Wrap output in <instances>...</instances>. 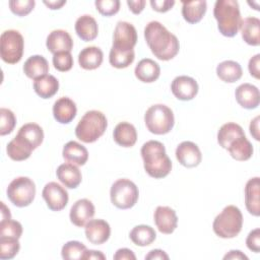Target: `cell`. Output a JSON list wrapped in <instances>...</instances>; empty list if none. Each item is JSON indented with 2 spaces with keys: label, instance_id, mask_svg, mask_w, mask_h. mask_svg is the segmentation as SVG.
Masks as SVG:
<instances>
[{
  "label": "cell",
  "instance_id": "ffe728a7",
  "mask_svg": "<svg viewBox=\"0 0 260 260\" xmlns=\"http://www.w3.org/2000/svg\"><path fill=\"white\" fill-rule=\"evenodd\" d=\"M77 108L75 103L67 96H62L54 103L53 116L61 124L70 123L75 118Z\"/></svg>",
  "mask_w": 260,
  "mask_h": 260
},
{
  "label": "cell",
  "instance_id": "e0dca14e",
  "mask_svg": "<svg viewBox=\"0 0 260 260\" xmlns=\"http://www.w3.org/2000/svg\"><path fill=\"white\" fill-rule=\"evenodd\" d=\"M235 96L237 103L244 109L252 110L259 106V89L251 83H243L236 88Z\"/></svg>",
  "mask_w": 260,
  "mask_h": 260
},
{
  "label": "cell",
  "instance_id": "60d3db41",
  "mask_svg": "<svg viewBox=\"0 0 260 260\" xmlns=\"http://www.w3.org/2000/svg\"><path fill=\"white\" fill-rule=\"evenodd\" d=\"M22 235V225L19 221L6 219L0 221V237H11L19 239Z\"/></svg>",
  "mask_w": 260,
  "mask_h": 260
},
{
  "label": "cell",
  "instance_id": "4316f807",
  "mask_svg": "<svg viewBox=\"0 0 260 260\" xmlns=\"http://www.w3.org/2000/svg\"><path fill=\"white\" fill-rule=\"evenodd\" d=\"M34 150V147L22 137L16 135L8 144L6 147L7 155L12 159L16 161H21L24 159H27L31 151Z\"/></svg>",
  "mask_w": 260,
  "mask_h": 260
},
{
  "label": "cell",
  "instance_id": "681fc988",
  "mask_svg": "<svg viewBox=\"0 0 260 260\" xmlns=\"http://www.w3.org/2000/svg\"><path fill=\"white\" fill-rule=\"evenodd\" d=\"M146 2L144 0H136V1H133V0H128L127 1V5L129 6V9L131 10L132 13L134 14H139L142 12V10L144 9V6H145Z\"/></svg>",
  "mask_w": 260,
  "mask_h": 260
},
{
  "label": "cell",
  "instance_id": "f1b7e54d",
  "mask_svg": "<svg viewBox=\"0 0 260 260\" xmlns=\"http://www.w3.org/2000/svg\"><path fill=\"white\" fill-rule=\"evenodd\" d=\"M207 9L205 0L198 1H183L182 2V15L188 23L199 22Z\"/></svg>",
  "mask_w": 260,
  "mask_h": 260
},
{
  "label": "cell",
  "instance_id": "3957f363",
  "mask_svg": "<svg viewBox=\"0 0 260 260\" xmlns=\"http://www.w3.org/2000/svg\"><path fill=\"white\" fill-rule=\"evenodd\" d=\"M213 15L217 21V28L222 36L233 38L238 34L242 18L237 1L217 0L214 4Z\"/></svg>",
  "mask_w": 260,
  "mask_h": 260
},
{
  "label": "cell",
  "instance_id": "5b68a950",
  "mask_svg": "<svg viewBox=\"0 0 260 260\" xmlns=\"http://www.w3.org/2000/svg\"><path fill=\"white\" fill-rule=\"evenodd\" d=\"M243 215L241 210L235 205L225 206L216 215L212 223V230L216 236L222 239L237 237L242 231Z\"/></svg>",
  "mask_w": 260,
  "mask_h": 260
},
{
  "label": "cell",
  "instance_id": "d4e9b609",
  "mask_svg": "<svg viewBox=\"0 0 260 260\" xmlns=\"http://www.w3.org/2000/svg\"><path fill=\"white\" fill-rule=\"evenodd\" d=\"M62 155L67 162L75 166H83L88 159L87 149L76 141L67 142L63 147Z\"/></svg>",
  "mask_w": 260,
  "mask_h": 260
},
{
  "label": "cell",
  "instance_id": "7c38bea8",
  "mask_svg": "<svg viewBox=\"0 0 260 260\" xmlns=\"http://www.w3.org/2000/svg\"><path fill=\"white\" fill-rule=\"evenodd\" d=\"M171 90L178 100L191 101L198 93V83L190 76H177L172 81Z\"/></svg>",
  "mask_w": 260,
  "mask_h": 260
},
{
  "label": "cell",
  "instance_id": "4fadbf2b",
  "mask_svg": "<svg viewBox=\"0 0 260 260\" xmlns=\"http://www.w3.org/2000/svg\"><path fill=\"white\" fill-rule=\"evenodd\" d=\"M176 157L186 168H195L202 160V154L198 145L192 141L181 142L177 146Z\"/></svg>",
  "mask_w": 260,
  "mask_h": 260
},
{
  "label": "cell",
  "instance_id": "7402d4cb",
  "mask_svg": "<svg viewBox=\"0 0 260 260\" xmlns=\"http://www.w3.org/2000/svg\"><path fill=\"white\" fill-rule=\"evenodd\" d=\"M134 73L138 80L145 83H150L155 81L159 77L160 67L152 59L145 58L138 62L135 67Z\"/></svg>",
  "mask_w": 260,
  "mask_h": 260
},
{
  "label": "cell",
  "instance_id": "f6af8a7d",
  "mask_svg": "<svg viewBox=\"0 0 260 260\" xmlns=\"http://www.w3.org/2000/svg\"><path fill=\"white\" fill-rule=\"evenodd\" d=\"M246 245L248 249L254 253H259L260 251V229H255L251 231L246 239Z\"/></svg>",
  "mask_w": 260,
  "mask_h": 260
},
{
  "label": "cell",
  "instance_id": "8d00e7d4",
  "mask_svg": "<svg viewBox=\"0 0 260 260\" xmlns=\"http://www.w3.org/2000/svg\"><path fill=\"white\" fill-rule=\"evenodd\" d=\"M135 53L134 50L131 51H119L114 48H111L110 55H109V61L110 64L118 69L127 68L129 65H131L134 61Z\"/></svg>",
  "mask_w": 260,
  "mask_h": 260
},
{
  "label": "cell",
  "instance_id": "30bf717a",
  "mask_svg": "<svg viewBox=\"0 0 260 260\" xmlns=\"http://www.w3.org/2000/svg\"><path fill=\"white\" fill-rule=\"evenodd\" d=\"M137 43V31L133 24L118 21L114 30L112 48L119 51H131Z\"/></svg>",
  "mask_w": 260,
  "mask_h": 260
},
{
  "label": "cell",
  "instance_id": "ac0fdd59",
  "mask_svg": "<svg viewBox=\"0 0 260 260\" xmlns=\"http://www.w3.org/2000/svg\"><path fill=\"white\" fill-rule=\"evenodd\" d=\"M46 46L53 55L59 52H71L73 40L66 30L55 29L47 37Z\"/></svg>",
  "mask_w": 260,
  "mask_h": 260
},
{
  "label": "cell",
  "instance_id": "603a6c76",
  "mask_svg": "<svg viewBox=\"0 0 260 260\" xmlns=\"http://www.w3.org/2000/svg\"><path fill=\"white\" fill-rule=\"evenodd\" d=\"M75 31L82 41H93L99 34L98 22L91 15H81L75 21Z\"/></svg>",
  "mask_w": 260,
  "mask_h": 260
},
{
  "label": "cell",
  "instance_id": "e575fe53",
  "mask_svg": "<svg viewBox=\"0 0 260 260\" xmlns=\"http://www.w3.org/2000/svg\"><path fill=\"white\" fill-rule=\"evenodd\" d=\"M129 238L133 242V244L140 247H145L154 242L156 238V233L150 225L139 224L131 230Z\"/></svg>",
  "mask_w": 260,
  "mask_h": 260
},
{
  "label": "cell",
  "instance_id": "f546056e",
  "mask_svg": "<svg viewBox=\"0 0 260 260\" xmlns=\"http://www.w3.org/2000/svg\"><path fill=\"white\" fill-rule=\"evenodd\" d=\"M24 74L30 79H38L49 72V63L45 57L41 55L30 56L23 65Z\"/></svg>",
  "mask_w": 260,
  "mask_h": 260
},
{
  "label": "cell",
  "instance_id": "1f68e13d",
  "mask_svg": "<svg viewBox=\"0 0 260 260\" xmlns=\"http://www.w3.org/2000/svg\"><path fill=\"white\" fill-rule=\"evenodd\" d=\"M216 75L222 81L233 83L238 81L242 77L243 70L238 62L233 60H225L217 65Z\"/></svg>",
  "mask_w": 260,
  "mask_h": 260
},
{
  "label": "cell",
  "instance_id": "bcb514c9",
  "mask_svg": "<svg viewBox=\"0 0 260 260\" xmlns=\"http://www.w3.org/2000/svg\"><path fill=\"white\" fill-rule=\"evenodd\" d=\"M150 5L157 12H167L175 5L174 0H151Z\"/></svg>",
  "mask_w": 260,
  "mask_h": 260
},
{
  "label": "cell",
  "instance_id": "cb8c5ba5",
  "mask_svg": "<svg viewBox=\"0 0 260 260\" xmlns=\"http://www.w3.org/2000/svg\"><path fill=\"white\" fill-rule=\"evenodd\" d=\"M114 141L122 147H131L136 143L137 132L135 127L128 122H120L113 132Z\"/></svg>",
  "mask_w": 260,
  "mask_h": 260
},
{
  "label": "cell",
  "instance_id": "11a10c76",
  "mask_svg": "<svg viewBox=\"0 0 260 260\" xmlns=\"http://www.w3.org/2000/svg\"><path fill=\"white\" fill-rule=\"evenodd\" d=\"M44 4L52 9V10H55V9H60L64 4H66V0H54V1H44Z\"/></svg>",
  "mask_w": 260,
  "mask_h": 260
},
{
  "label": "cell",
  "instance_id": "7a4b0ae2",
  "mask_svg": "<svg viewBox=\"0 0 260 260\" xmlns=\"http://www.w3.org/2000/svg\"><path fill=\"white\" fill-rule=\"evenodd\" d=\"M145 172L154 179L167 177L172 171V161L166 153L165 145L157 140H149L141 147Z\"/></svg>",
  "mask_w": 260,
  "mask_h": 260
},
{
  "label": "cell",
  "instance_id": "f5cc1de1",
  "mask_svg": "<svg viewBox=\"0 0 260 260\" xmlns=\"http://www.w3.org/2000/svg\"><path fill=\"white\" fill-rule=\"evenodd\" d=\"M259 121H260V117H259V116L255 117V118L251 121L250 127H249L251 135H252V136L255 138V140H257V141L260 139V136H259Z\"/></svg>",
  "mask_w": 260,
  "mask_h": 260
},
{
  "label": "cell",
  "instance_id": "f907efd6",
  "mask_svg": "<svg viewBox=\"0 0 260 260\" xmlns=\"http://www.w3.org/2000/svg\"><path fill=\"white\" fill-rule=\"evenodd\" d=\"M146 260H168L169 259V255L160 250V249H153L151 251H149V253L145 256Z\"/></svg>",
  "mask_w": 260,
  "mask_h": 260
},
{
  "label": "cell",
  "instance_id": "ee69618b",
  "mask_svg": "<svg viewBox=\"0 0 260 260\" xmlns=\"http://www.w3.org/2000/svg\"><path fill=\"white\" fill-rule=\"evenodd\" d=\"M94 4L96 10L104 16H112L120 9L119 0H96Z\"/></svg>",
  "mask_w": 260,
  "mask_h": 260
},
{
  "label": "cell",
  "instance_id": "ab89813d",
  "mask_svg": "<svg viewBox=\"0 0 260 260\" xmlns=\"http://www.w3.org/2000/svg\"><path fill=\"white\" fill-rule=\"evenodd\" d=\"M16 125V118L13 112L6 108L0 109V135L10 134Z\"/></svg>",
  "mask_w": 260,
  "mask_h": 260
},
{
  "label": "cell",
  "instance_id": "6da1fadb",
  "mask_svg": "<svg viewBox=\"0 0 260 260\" xmlns=\"http://www.w3.org/2000/svg\"><path fill=\"white\" fill-rule=\"evenodd\" d=\"M144 38L151 53L161 61H169L179 53L180 43L178 38L156 20L146 24Z\"/></svg>",
  "mask_w": 260,
  "mask_h": 260
},
{
  "label": "cell",
  "instance_id": "ba28073f",
  "mask_svg": "<svg viewBox=\"0 0 260 260\" xmlns=\"http://www.w3.org/2000/svg\"><path fill=\"white\" fill-rule=\"evenodd\" d=\"M24 41L18 30L8 29L0 37V56L8 64L18 63L23 55Z\"/></svg>",
  "mask_w": 260,
  "mask_h": 260
},
{
  "label": "cell",
  "instance_id": "2e32d148",
  "mask_svg": "<svg viewBox=\"0 0 260 260\" xmlns=\"http://www.w3.org/2000/svg\"><path fill=\"white\" fill-rule=\"evenodd\" d=\"M110 235V224L104 219H90L85 224V237L91 244L102 245L109 240Z\"/></svg>",
  "mask_w": 260,
  "mask_h": 260
},
{
  "label": "cell",
  "instance_id": "9c48e42d",
  "mask_svg": "<svg viewBox=\"0 0 260 260\" xmlns=\"http://www.w3.org/2000/svg\"><path fill=\"white\" fill-rule=\"evenodd\" d=\"M10 202L17 207L28 206L36 196V185L27 177H17L13 179L6 190Z\"/></svg>",
  "mask_w": 260,
  "mask_h": 260
},
{
  "label": "cell",
  "instance_id": "484cf974",
  "mask_svg": "<svg viewBox=\"0 0 260 260\" xmlns=\"http://www.w3.org/2000/svg\"><path fill=\"white\" fill-rule=\"evenodd\" d=\"M243 40L251 46L260 45V20L257 17H246L240 25Z\"/></svg>",
  "mask_w": 260,
  "mask_h": 260
},
{
  "label": "cell",
  "instance_id": "816d5d0a",
  "mask_svg": "<svg viewBox=\"0 0 260 260\" xmlns=\"http://www.w3.org/2000/svg\"><path fill=\"white\" fill-rule=\"evenodd\" d=\"M83 260H90V259H94V260H105L106 259V255L101 252V251H95V250H86L84 255H83Z\"/></svg>",
  "mask_w": 260,
  "mask_h": 260
},
{
  "label": "cell",
  "instance_id": "db71d44e",
  "mask_svg": "<svg viewBox=\"0 0 260 260\" xmlns=\"http://www.w3.org/2000/svg\"><path fill=\"white\" fill-rule=\"evenodd\" d=\"M223 259L224 260H228V259H232V260H248V257L243 253L241 252L240 250H231L229 253H226L224 256H223Z\"/></svg>",
  "mask_w": 260,
  "mask_h": 260
},
{
  "label": "cell",
  "instance_id": "5bb4252c",
  "mask_svg": "<svg viewBox=\"0 0 260 260\" xmlns=\"http://www.w3.org/2000/svg\"><path fill=\"white\" fill-rule=\"evenodd\" d=\"M94 215V205L92 202L86 198L77 200L70 209L69 217L71 222L78 226L83 228L85 224L92 219Z\"/></svg>",
  "mask_w": 260,
  "mask_h": 260
},
{
  "label": "cell",
  "instance_id": "277c9868",
  "mask_svg": "<svg viewBox=\"0 0 260 260\" xmlns=\"http://www.w3.org/2000/svg\"><path fill=\"white\" fill-rule=\"evenodd\" d=\"M108 121L106 116L96 110L86 112L75 127L76 137L85 143L96 141L106 131Z\"/></svg>",
  "mask_w": 260,
  "mask_h": 260
},
{
  "label": "cell",
  "instance_id": "83f0119b",
  "mask_svg": "<svg viewBox=\"0 0 260 260\" xmlns=\"http://www.w3.org/2000/svg\"><path fill=\"white\" fill-rule=\"evenodd\" d=\"M104 54L99 47L90 46L81 50L78 55V63L85 70H94L103 63Z\"/></svg>",
  "mask_w": 260,
  "mask_h": 260
},
{
  "label": "cell",
  "instance_id": "8fae6325",
  "mask_svg": "<svg viewBox=\"0 0 260 260\" xmlns=\"http://www.w3.org/2000/svg\"><path fill=\"white\" fill-rule=\"evenodd\" d=\"M42 196L49 209L53 211H60L64 209L69 200L66 189L56 182L46 184L42 191Z\"/></svg>",
  "mask_w": 260,
  "mask_h": 260
},
{
  "label": "cell",
  "instance_id": "4dcf8cb0",
  "mask_svg": "<svg viewBox=\"0 0 260 260\" xmlns=\"http://www.w3.org/2000/svg\"><path fill=\"white\" fill-rule=\"evenodd\" d=\"M233 158L239 161H245L251 158L253 154V145L247 139L246 135L235 139L226 148Z\"/></svg>",
  "mask_w": 260,
  "mask_h": 260
},
{
  "label": "cell",
  "instance_id": "f35d334b",
  "mask_svg": "<svg viewBox=\"0 0 260 260\" xmlns=\"http://www.w3.org/2000/svg\"><path fill=\"white\" fill-rule=\"evenodd\" d=\"M20 249L18 239L11 237H0V258L2 260L12 259Z\"/></svg>",
  "mask_w": 260,
  "mask_h": 260
},
{
  "label": "cell",
  "instance_id": "44dd1931",
  "mask_svg": "<svg viewBox=\"0 0 260 260\" xmlns=\"http://www.w3.org/2000/svg\"><path fill=\"white\" fill-rule=\"evenodd\" d=\"M56 175L58 180L69 189L77 188L82 180L81 173L77 166L70 162L60 165L56 171Z\"/></svg>",
  "mask_w": 260,
  "mask_h": 260
},
{
  "label": "cell",
  "instance_id": "836d02e7",
  "mask_svg": "<svg viewBox=\"0 0 260 260\" xmlns=\"http://www.w3.org/2000/svg\"><path fill=\"white\" fill-rule=\"evenodd\" d=\"M244 135H245V132L239 124L234 122H229L223 124L219 128L217 132V142L222 148L226 149L235 139Z\"/></svg>",
  "mask_w": 260,
  "mask_h": 260
},
{
  "label": "cell",
  "instance_id": "7dc6e473",
  "mask_svg": "<svg viewBox=\"0 0 260 260\" xmlns=\"http://www.w3.org/2000/svg\"><path fill=\"white\" fill-rule=\"evenodd\" d=\"M248 69L251 74L256 79H259L260 77V54H256L254 57H252L249 60Z\"/></svg>",
  "mask_w": 260,
  "mask_h": 260
},
{
  "label": "cell",
  "instance_id": "52a82bcc",
  "mask_svg": "<svg viewBox=\"0 0 260 260\" xmlns=\"http://www.w3.org/2000/svg\"><path fill=\"white\" fill-rule=\"evenodd\" d=\"M111 202L119 209H129L133 207L139 197L137 186L128 179H119L111 187Z\"/></svg>",
  "mask_w": 260,
  "mask_h": 260
},
{
  "label": "cell",
  "instance_id": "7bdbcfd3",
  "mask_svg": "<svg viewBox=\"0 0 260 260\" xmlns=\"http://www.w3.org/2000/svg\"><path fill=\"white\" fill-rule=\"evenodd\" d=\"M36 2L34 0H11L9 1V7L12 13L17 16L27 15L35 7Z\"/></svg>",
  "mask_w": 260,
  "mask_h": 260
},
{
  "label": "cell",
  "instance_id": "9f6ffc18",
  "mask_svg": "<svg viewBox=\"0 0 260 260\" xmlns=\"http://www.w3.org/2000/svg\"><path fill=\"white\" fill-rule=\"evenodd\" d=\"M11 214L9 208L4 204V202H1V220H6L10 219Z\"/></svg>",
  "mask_w": 260,
  "mask_h": 260
},
{
  "label": "cell",
  "instance_id": "b9f144b4",
  "mask_svg": "<svg viewBox=\"0 0 260 260\" xmlns=\"http://www.w3.org/2000/svg\"><path fill=\"white\" fill-rule=\"evenodd\" d=\"M53 65L61 72L69 71L73 66V57L70 52H59L53 55Z\"/></svg>",
  "mask_w": 260,
  "mask_h": 260
},
{
  "label": "cell",
  "instance_id": "d6986e66",
  "mask_svg": "<svg viewBox=\"0 0 260 260\" xmlns=\"http://www.w3.org/2000/svg\"><path fill=\"white\" fill-rule=\"evenodd\" d=\"M260 179L251 178L245 186V205L250 214L260 215Z\"/></svg>",
  "mask_w": 260,
  "mask_h": 260
},
{
  "label": "cell",
  "instance_id": "74e56055",
  "mask_svg": "<svg viewBox=\"0 0 260 260\" xmlns=\"http://www.w3.org/2000/svg\"><path fill=\"white\" fill-rule=\"evenodd\" d=\"M86 250L85 245L82 243L78 241H69L63 245L61 255L65 260H81Z\"/></svg>",
  "mask_w": 260,
  "mask_h": 260
},
{
  "label": "cell",
  "instance_id": "c3c4849f",
  "mask_svg": "<svg viewBox=\"0 0 260 260\" xmlns=\"http://www.w3.org/2000/svg\"><path fill=\"white\" fill-rule=\"evenodd\" d=\"M113 258L115 260H136V256L132 250L128 248L118 249L114 254Z\"/></svg>",
  "mask_w": 260,
  "mask_h": 260
},
{
  "label": "cell",
  "instance_id": "d6a6232c",
  "mask_svg": "<svg viewBox=\"0 0 260 260\" xmlns=\"http://www.w3.org/2000/svg\"><path fill=\"white\" fill-rule=\"evenodd\" d=\"M34 89L42 99H50L57 93L59 81L55 76L47 74L34 81Z\"/></svg>",
  "mask_w": 260,
  "mask_h": 260
},
{
  "label": "cell",
  "instance_id": "8992f818",
  "mask_svg": "<svg viewBox=\"0 0 260 260\" xmlns=\"http://www.w3.org/2000/svg\"><path fill=\"white\" fill-rule=\"evenodd\" d=\"M144 122L149 132L162 135L169 133L175 124L174 113L166 105L157 104L149 107L144 115Z\"/></svg>",
  "mask_w": 260,
  "mask_h": 260
},
{
  "label": "cell",
  "instance_id": "d590c367",
  "mask_svg": "<svg viewBox=\"0 0 260 260\" xmlns=\"http://www.w3.org/2000/svg\"><path fill=\"white\" fill-rule=\"evenodd\" d=\"M16 135L26 140L34 149L38 148L44 140V131L42 127L36 123H26L22 125Z\"/></svg>",
  "mask_w": 260,
  "mask_h": 260
},
{
  "label": "cell",
  "instance_id": "9a60e30c",
  "mask_svg": "<svg viewBox=\"0 0 260 260\" xmlns=\"http://www.w3.org/2000/svg\"><path fill=\"white\" fill-rule=\"evenodd\" d=\"M153 218L157 230L165 235L172 234L178 224L176 211L169 206H157Z\"/></svg>",
  "mask_w": 260,
  "mask_h": 260
}]
</instances>
